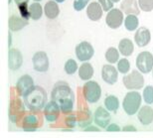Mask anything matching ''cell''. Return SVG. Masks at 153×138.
Listing matches in <instances>:
<instances>
[{
  "label": "cell",
  "instance_id": "obj_1",
  "mask_svg": "<svg viewBox=\"0 0 153 138\" xmlns=\"http://www.w3.org/2000/svg\"><path fill=\"white\" fill-rule=\"evenodd\" d=\"M52 100L56 102L60 105L61 111L69 114L73 111L75 103V94L66 82L59 81L56 82L51 93Z\"/></svg>",
  "mask_w": 153,
  "mask_h": 138
},
{
  "label": "cell",
  "instance_id": "obj_2",
  "mask_svg": "<svg viewBox=\"0 0 153 138\" xmlns=\"http://www.w3.org/2000/svg\"><path fill=\"white\" fill-rule=\"evenodd\" d=\"M23 97L27 108L34 112L41 111L47 104V93L39 85H34Z\"/></svg>",
  "mask_w": 153,
  "mask_h": 138
},
{
  "label": "cell",
  "instance_id": "obj_3",
  "mask_svg": "<svg viewBox=\"0 0 153 138\" xmlns=\"http://www.w3.org/2000/svg\"><path fill=\"white\" fill-rule=\"evenodd\" d=\"M140 104H141L140 93L137 91H130L125 96L123 102H122V106H123L124 111L128 115H133L138 111Z\"/></svg>",
  "mask_w": 153,
  "mask_h": 138
},
{
  "label": "cell",
  "instance_id": "obj_4",
  "mask_svg": "<svg viewBox=\"0 0 153 138\" xmlns=\"http://www.w3.org/2000/svg\"><path fill=\"white\" fill-rule=\"evenodd\" d=\"M82 93H84V96L85 100L90 103H94L99 102L102 96V88H100V85L94 81H90L85 82L82 88Z\"/></svg>",
  "mask_w": 153,
  "mask_h": 138
},
{
  "label": "cell",
  "instance_id": "obj_5",
  "mask_svg": "<svg viewBox=\"0 0 153 138\" xmlns=\"http://www.w3.org/2000/svg\"><path fill=\"white\" fill-rule=\"evenodd\" d=\"M123 85L127 90H140L144 85V79L138 70H134L123 78Z\"/></svg>",
  "mask_w": 153,
  "mask_h": 138
},
{
  "label": "cell",
  "instance_id": "obj_6",
  "mask_svg": "<svg viewBox=\"0 0 153 138\" xmlns=\"http://www.w3.org/2000/svg\"><path fill=\"white\" fill-rule=\"evenodd\" d=\"M136 67L143 73H150L153 69V56L149 52H141L136 58Z\"/></svg>",
  "mask_w": 153,
  "mask_h": 138
},
{
  "label": "cell",
  "instance_id": "obj_7",
  "mask_svg": "<svg viewBox=\"0 0 153 138\" xmlns=\"http://www.w3.org/2000/svg\"><path fill=\"white\" fill-rule=\"evenodd\" d=\"M94 54V50L88 42H82L76 46V58L81 61V62H87L91 60Z\"/></svg>",
  "mask_w": 153,
  "mask_h": 138
},
{
  "label": "cell",
  "instance_id": "obj_8",
  "mask_svg": "<svg viewBox=\"0 0 153 138\" xmlns=\"http://www.w3.org/2000/svg\"><path fill=\"white\" fill-rule=\"evenodd\" d=\"M122 22H123V14L121 10L116 8L109 10L105 18V23L109 28L117 29L121 26Z\"/></svg>",
  "mask_w": 153,
  "mask_h": 138
},
{
  "label": "cell",
  "instance_id": "obj_9",
  "mask_svg": "<svg viewBox=\"0 0 153 138\" xmlns=\"http://www.w3.org/2000/svg\"><path fill=\"white\" fill-rule=\"evenodd\" d=\"M33 68L40 73L47 72L49 69V59L45 52H37L33 56Z\"/></svg>",
  "mask_w": 153,
  "mask_h": 138
},
{
  "label": "cell",
  "instance_id": "obj_10",
  "mask_svg": "<svg viewBox=\"0 0 153 138\" xmlns=\"http://www.w3.org/2000/svg\"><path fill=\"white\" fill-rule=\"evenodd\" d=\"M61 108L60 105L54 100L47 102L46 106L44 107V116L48 121L54 122L56 121L60 116Z\"/></svg>",
  "mask_w": 153,
  "mask_h": 138
},
{
  "label": "cell",
  "instance_id": "obj_11",
  "mask_svg": "<svg viewBox=\"0 0 153 138\" xmlns=\"http://www.w3.org/2000/svg\"><path fill=\"white\" fill-rule=\"evenodd\" d=\"M33 87H34V81H33V79L29 75H24L17 82L16 90L19 96H24Z\"/></svg>",
  "mask_w": 153,
  "mask_h": 138
},
{
  "label": "cell",
  "instance_id": "obj_12",
  "mask_svg": "<svg viewBox=\"0 0 153 138\" xmlns=\"http://www.w3.org/2000/svg\"><path fill=\"white\" fill-rule=\"evenodd\" d=\"M23 64V57L20 51L17 49H10L8 53V67L12 70L20 69Z\"/></svg>",
  "mask_w": 153,
  "mask_h": 138
},
{
  "label": "cell",
  "instance_id": "obj_13",
  "mask_svg": "<svg viewBox=\"0 0 153 138\" xmlns=\"http://www.w3.org/2000/svg\"><path fill=\"white\" fill-rule=\"evenodd\" d=\"M102 79L106 84L114 85L117 82L118 72L116 70V69L114 66L105 65L102 67Z\"/></svg>",
  "mask_w": 153,
  "mask_h": 138
},
{
  "label": "cell",
  "instance_id": "obj_14",
  "mask_svg": "<svg viewBox=\"0 0 153 138\" xmlns=\"http://www.w3.org/2000/svg\"><path fill=\"white\" fill-rule=\"evenodd\" d=\"M150 39H151L150 31L146 27H140L136 31L135 35H134V40H135L136 45L140 48L147 46L149 44V42H150Z\"/></svg>",
  "mask_w": 153,
  "mask_h": 138
},
{
  "label": "cell",
  "instance_id": "obj_15",
  "mask_svg": "<svg viewBox=\"0 0 153 138\" xmlns=\"http://www.w3.org/2000/svg\"><path fill=\"white\" fill-rule=\"evenodd\" d=\"M109 121H111V114H109V112L106 111V109H105L102 106L97 108L96 112H94V122L100 127L106 128V126L109 124Z\"/></svg>",
  "mask_w": 153,
  "mask_h": 138
},
{
  "label": "cell",
  "instance_id": "obj_16",
  "mask_svg": "<svg viewBox=\"0 0 153 138\" xmlns=\"http://www.w3.org/2000/svg\"><path fill=\"white\" fill-rule=\"evenodd\" d=\"M121 11L126 15H139L140 9L137 0H123L120 5Z\"/></svg>",
  "mask_w": 153,
  "mask_h": 138
},
{
  "label": "cell",
  "instance_id": "obj_17",
  "mask_svg": "<svg viewBox=\"0 0 153 138\" xmlns=\"http://www.w3.org/2000/svg\"><path fill=\"white\" fill-rule=\"evenodd\" d=\"M102 11L100 3L91 2L87 8V15L91 21H99L102 16Z\"/></svg>",
  "mask_w": 153,
  "mask_h": 138
},
{
  "label": "cell",
  "instance_id": "obj_18",
  "mask_svg": "<svg viewBox=\"0 0 153 138\" xmlns=\"http://www.w3.org/2000/svg\"><path fill=\"white\" fill-rule=\"evenodd\" d=\"M138 120L143 125H148L153 122V108L150 106H142L138 111Z\"/></svg>",
  "mask_w": 153,
  "mask_h": 138
},
{
  "label": "cell",
  "instance_id": "obj_19",
  "mask_svg": "<svg viewBox=\"0 0 153 138\" xmlns=\"http://www.w3.org/2000/svg\"><path fill=\"white\" fill-rule=\"evenodd\" d=\"M9 29L11 31H19V30L23 29L24 27L28 25V20L23 17H18L16 15H12L9 18Z\"/></svg>",
  "mask_w": 153,
  "mask_h": 138
},
{
  "label": "cell",
  "instance_id": "obj_20",
  "mask_svg": "<svg viewBox=\"0 0 153 138\" xmlns=\"http://www.w3.org/2000/svg\"><path fill=\"white\" fill-rule=\"evenodd\" d=\"M44 12H45V15L47 18H49V19H55V18H57L59 16L60 8H59V6H58L56 1L51 0V1H48L45 4Z\"/></svg>",
  "mask_w": 153,
  "mask_h": 138
},
{
  "label": "cell",
  "instance_id": "obj_21",
  "mask_svg": "<svg viewBox=\"0 0 153 138\" xmlns=\"http://www.w3.org/2000/svg\"><path fill=\"white\" fill-rule=\"evenodd\" d=\"M118 51L122 56H125V57L130 56L134 51L133 43L131 42V40L127 38L122 39L118 44Z\"/></svg>",
  "mask_w": 153,
  "mask_h": 138
},
{
  "label": "cell",
  "instance_id": "obj_22",
  "mask_svg": "<svg viewBox=\"0 0 153 138\" xmlns=\"http://www.w3.org/2000/svg\"><path fill=\"white\" fill-rule=\"evenodd\" d=\"M39 117L36 114H28L23 119L22 126L25 130H35L39 126Z\"/></svg>",
  "mask_w": 153,
  "mask_h": 138
},
{
  "label": "cell",
  "instance_id": "obj_23",
  "mask_svg": "<svg viewBox=\"0 0 153 138\" xmlns=\"http://www.w3.org/2000/svg\"><path fill=\"white\" fill-rule=\"evenodd\" d=\"M79 76L82 81H88L94 76V68L90 63L82 64L79 69Z\"/></svg>",
  "mask_w": 153,
  "mask_h": 138
},
{
  "label": "cell",
  "instance_id": "obj_24",
  "mask_svg": "<svg viewBox=\"0 0 153 138\" xmlns=\"http://www.w3.org/2000/svg\"><path fill=\"white\" fill-rule=\"evenodd\" d=\"M105 105L108 111L116 112L119 107V100L114 96H108L105 99Z\"/></svg>",
  "mask_w": 153,
  "mask_h": 138
},
{
  "label": "cell",
  "instance_id": "obj_25",
  "mask_svg": "<svg viewBox=\"0 0 153 138\" xmlns=\"http://www.w3.org/2000/svg\"><path fill=\"white\" fill-rule=\"evenodd\" d=\"M139 24L138 18H137L136 15H128V16L125 18L124 20V26L128 31H134V30L137 29Z\"/></svg>",
  "mask_w": 153,
  "mask_h": 138
},
{
  "label": "cell",
  "instance_id": "obj_26",
  "mask_svg": "<svg viewBox=\"0 0 153 138\" xmlns=\"http://www.w3.org/2000/svg\"><path fill=\"white\" fill-rule=\"evenodd\" d=\"M29 11H30V16H31L32 19L39 20L40 18L42 17L43 8H42L41 4H40V3H38V2H34L33 4L30 5Z\"/></svg>",
  "mask_w": 153,
  "mask_h": 138
},
{
  "label": "cell",
  "instance_id": "obj_27",
  "mask_svg": "<svg viewBox=\"0 0 153 138\" xmlns=\"http://www.w3.org/2000/svg\"><path fill=\"white\" fill-rule=\"evenodd\" d=\"M119 58V53L115 48H108V51L105 52V59L108 63L114 64L118 61Z\"/></svg>",
  "mask_w": 153,
  "mask_h": 138
},
{
  "label": "cell",
  "instance_id": "obj_28",
  "mask_svg": "<svg viewBox=\"0 0 153 138\" xmlns=\"http://www.w3.org/2000/svg\"><path fill=\"white\" fill-rule=\"evenodd\" d=\"M78 70V64L75 60L70 59L66 62L65 64V72L68 73V75H73Z\"/></svg>",
  "mask_w": 153,
  "mask_h": 138
},
{
  "label": "cell",
  "instance_id": "obj_29",
  "mask_svg": "<svg viewBox=\"0 0 153 138\" xmlns=\"http://www.w3.org/2000/svg\"><path fill=\"white\" fill-rule=\"evenodd\" d=\"M143 99L145 102L148 104L153 103V87L152 85H147L144 91H143Z\"/></svg>",
  "mask_w": 153,
  "mask_h": 138
},
{
  "label": "cell",
  "instance_id": "obj_30",
  "mask_svg": "<svg viewBox=\"0 0 153 138\" xmlns=\"http://www.w3.org/2000/svg\"><path fill=\"white\" fill-rule=\"evenodd\" d=\"M129 69H130V64L127 59H121L118 62L117 64L118 72H120L121 73H126L127 72H129Z\"/></svg>",
  "mask_w": 153,
  "mask_h": 138
},
{
  "label": "cell",
  "instance_id": "obj_31",
  "mask_svg": "<svg viewBox=\"0 0 153 138\" xmlns=\"http://www.w3.org/2000/svg\"><path fill=\"white\" fill-rule=\"evenodd\" d=\"M138 4L142 11L150 12L153 10V0H138Z\"/></svg>",
  "mask_w": 153,
  "mask_h": 138
},
{
  "label": "cell",
  "instance_id": "obj_32",
  "mask_svg": "<svg viewBox=\"0 0 153 138\" xmlns=\"http://www.w3.org/2000/svg\"><path fill=\"white\" fill-rule=\"evenodd\" d=\"M27 4H28V3H23V4L18 5V9H19L21 17H23V18H25V19L28 20L31 16H30L29 7L27 6Z\"/></svg>",
  "mask_w": 153,
  "mask_h": 138
},
{
  "label": "cell",
  "instance_id": "obj_33",
  "mask_svg": "<svg viewBox=\"0 0 153 138\" xmlns=\"http://www.w3.org/2000/svg\"><path fill=\"white\" fill-rule=\"evenodd\" d=\"M99 3L102 6L103 11H109L114 7V2L111 0H99Z\"/></svg>",
  "mask_w": 153,
  "mask_h": 138
},
{
  "label": "cell",
  "instance_id": "obj_34",
  "mask_svg": "<svg viewBox=\"0 0 153 138\" xmlns=\"http://www.w3.org/2000/svg\"><path fill=\"white\" fill-rule=\"evenodd\" d=\"M88 1H90V0H75V1H74V8H75V10H76V11L82 10V9H84L85 6H87Z\"/></svg>",
  "mask_w": 153,
  "mask_h": 138
},
{
  "label": "cell",
  "instance_id": "obj_35",
  "mask_svg": "<svg viewBox=\"0 0 153 138\" xmlns=\"http://www.w3.org/2000/svg\"><path fill=\"white\" fill-rule=\"evenodd\" d=\"M66 124H67V126H69V127H73V126H75V124H76V117H75V115H69L68 117L66 118Z\"/></svg>",
  "mask_w": 153,
  "mask_h": 138
},
{
  "label": "cell",
  "instance_id": "obj_36",
  "mask_svg": "<svg viewBox=\"0 0 153 138\" xmlns=\"http://www.w3.org/2000/svg\"><path fill=\"white\" fill-rule=\"evenodd\" d=\"M119 130H120V128L116 124H111L109 126H106V131H108V132H112V131H116L117 132Z\"/></svg>",
  "mask_w": 153,
  "mask_h": 138
},
{
  "label": "cell",
  "instance_id": "obj_37",
  "mask_svg": "<svg viewBox=\"0 0 153 138\" xmlns=\"http://www.w3.org/2000/svg\"><path fill=\"white\" fill-rule=\"evenodd\" d=\"M123 131H133V132H135L136 131V128H134V126L132 125H130V126H125L123 128Z\"/></svg>",
  "mask_w": 153,
  "mask_h": 138
},
{
  "label": "cell",
  "instance_id": "obj_38",
  "mask_svg": "<svg viewBox=\"0 0 153 138\" xmlns=\"http://www.w3.org/2000/svg\"><path fill=\"white\" fill-rule=\"evenodd\" d=\"M15 3L18 5H20V4H23V3H28L29 2V0H14Z\"/></svg>",
  "mask_w": 153,
  "mask_h": 138
},
{
  "label": "cell",
  "instance_id": "obj_39",
  "mask_svg": "<svg viewBox=\"0 0 153 138\" xmlns=\"http://www.w3.org/2000/svg\"><path fill=\"white\" fill-rule=\"evenodd\" d=\"M90 130H96V131H97L99 129H97V128H94V126H91V128H87V129H85V131H90Z\"/></svg>",
  "mask_w": 153,
  "mask_h": 138
},
{
  "label": "cell",
  "instance_id": "obj_40",
  "mask_svg": "<svg viewBox=\"0 0 153 138\" xmlns=\"http://www.w3.org/2000/svg\"><path fill=\"white\" fill-rule=\"evenodd\" d=\"M56 2H58V3H62V2H64L65 0H55Z\"/></svg>",
  "mask_w": 153,
  "mask_h": 138
},
{
  "label": "cell",
  "instance_id": "obj_41",
  "mask_svg": "<svg viewBox=\"0 0 153 138\" xmlns=\"http://www.w3.org/2000/svg\"><path fill=\"white\" fill-rule=\"evenodd\" d=\"M111 1H112V2H114V3H117V2L119 1V0H111Z\"/></svg>",
  "mask_w": 153,
  "mask_h": 138
},
{
  "label": "cell",
  "instance_id": "obj_42",
  "mask_svg": "<svg viewBox=\"0 0 153 138\" xmlns=\"http://www.w3.org/2000/svg\"><path fill=\"white\" fill-rule=\"evenodd\" d=\"M35 1H37V2H39V1H41V0H35Z\"/></svg>",
  "mask_w": 153,
  "mask_h": 138
},
{
  "label": "cell",
  "instance_id": "obj_43",
  "mask_svg": "<svg viewBox=\"0 0 153 138\" xmlns=\"http://www.w3.org/2000/svg\"><path fill=\"white\" fill-rule=\"evenodd\" d=\"M9 3H11V0H9Z\"/></svg>",
  "mask_w": 153,
  "mask_h": 138
}]
</instances>
